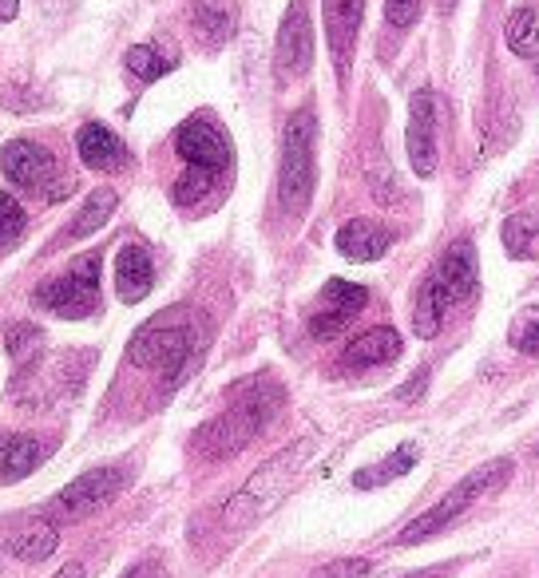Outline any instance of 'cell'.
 I'll use <instances>...</instances> for the list:
<instances>
[{
  "instance_id": "1",
  "label": "cell",
  "mask_w": 539,
  "mask_h": 578,
  "mask_svg": "<svg viewBox=\"0 0 539 578\" xmlns=\"http://www.w3.org/2000/svg\"><path fill=\"white\" fill-rule=\"evenodd\" d=\"M282 408V384L270 381V377H254L246 389H238L234 404L222 416H215L210 425H203L195 432V452L207 459H226L234 452H243L266 425L270 416Z\"/></svg>"
},
{
  "instance_id": "2",
  "label": "cell",
  "mask_w": 539,
  "mask_h": 578,
  "mask_svg": "<svg viewBox=\"0 0 539 578\" xmlns=\"http://www.w3.org/2000/svg\"><path fill=\"white\" fill-rule=\"evenodd\" d=\"M314 447H318V440L306 436V440H294L290 447H282L274 459H266L262 468L254 471L250 480L243 483V491L226 500V507H222L226 527H250V524H258V519H266V515L274 512L278 503L294 491L297 476L306 471Z\"/></svg>"
},
{
  "instance_id": "3",
  "label": "cell",
  "mask_w": 539,
  "mask_h": 578,
  "mask_svg": "<svg viewBox=\"0 0 539 578\" xmlns=\"http://www.w3.org/2000/svg\"><path fill=\"white\" fill-rule=\"evenodd\" d=\"M318 115L314 108H297L282 132V163H278V198L286 214H302L309 207L318 183Z\"/></svg>"
},
{
  "instance_id": "4",
  "label": "cell",
  "mask_w": 539,
  "mask_h": 578,
  "mask_svg": "<svg viewBox=\"0 0 539 578\" xmlns=\"http://www.w3.org/2000/svg\"><path fill=\"white\" fill-rule=\"evenodd\" d=\"M198 345V321L191 309H167V313L151 317L127 345V360L139 369H163L171 381L179 369L195 357Z\"/></svg>"
},
{
  "instance_id": "5",
  "label": "cell",
  "mask_w": 539,
  "mask_h": 578,
  "mask_svg": "<svg viewBox=\"0 0 539 578\" xmlns=\"http://www.w3.org/2000/svg\"><path fill=\"white\" fill-rule=\"evenodd\" d=\"M512 471H516V464H512V459H492V464H485V468L468 471V476H464L456 488L444 491L441 500L432 503L429 512L417 515V519H413L405 531L396 534V543L413 546V543H425V539H437V534H441L444 527L456 524V519H461V515L468 512V507H473L480 495H488V491H495V488H504Z\"/></svg>"
},
{
  "instance_id": "6",
  "label": "cell",
  "mask_w": 539,
  "mask_h": 578,
  "mask_svg": "<svg viewBox=\"0 0 539 578\" xmlns=\"http://www.w3.org/2000/svg\"><path fill=\"white\" fill-rule=\"evenodd\" d=\"M33 302L40 309H48V313L68 317V321L91 317L99 306V254H84V258L72 262L68 273H56V278L40 282Z\"/></svg>"
},
{
  "instance_id": "7",
  "label": "cell",
  "mask_w": 539,
  "mask_h": 578,
  "mask_svg": "<svg viewBox=\"0 0 539 578\" xmlns=\"http://www.w3.org/2000/svg\"><path fill=\"white\" fill-rule=\"evenodd\" d=\"M0 171H4L9 183H16L21 190H36V195H45L48 202H56V198H64L68 190H72L68 179L52 183V179L60 175V167H56L52 151H45V147L33 139L4 143V147H0Z\"/></svg>"
},
{
  "instance_id": "8",
  "label": "cell",
  "mask_w": 539,
  "mask_h": 578,
  "mask_svg": "<svg viewBox=\"0 0 539 578\" xmlns=\"http://www.w3.org/2000/svg\"><path fill=\"white\" fill-rule=\"evenodd\" d=\"M175 151L187 159V167H203V171H215V175H222L234 159L231 139H226V132H222L210 115H191V120L179 127Z\"/></svg>"
},
{
  "instance_id": "9",
  "label": "cell",
  "mask_w": 539,
  "mask_h": 578,
  "mask_svg": "<svg viewBox=\"0 0 539 578\" xmlns=\"http://www.w3.org/2000/svg\"><path fill=\"white\" fill-rule=\"evenodd\" d=\"M365 302H369V290H365V285H353V282H342V278H333V282H326L318 306H314V313H309V333H314L318 341L338 337L353 317L362 313Z\"/></svg>"
},
{
  "instance_id": "10",
  "label": "cell",
  "mask_w": 539,
  "mask_h": 578,
  "mask_svg": "<svg viewBox=\"0 0 539 578\" xmlns=\"http://www.w3.org/2000/svg\"><path fill=\"white\" fill-rule=\"evenodd\" d=\"M278 72L282 79L306 76L309 64H314V28H309V9L306 0H294L282 16V28H278Z\"/></svg>"
},
{
  "instance_id": "11",
  "label": "cell",
  "mask_w": 539,
  "mask_h": 578,
  "mask_svg": "<svg viewBox=\"0 0 539 578\" xmlns=\"http://www.w3.org/2000/svg\"><path fill=\"white\" fill-rule=\"evenodd\" d=\"M123 480H127V476H123L120 468H91L56 495V507H60L64 515H72V519L91 515V512H99L103 503H111L115 495H120Z\"/></svg>"
},
{
  "instance_id": "12",
  "label": "cell",
  "mask_w": 539,
  "mask_h": 578,
  "mask_svg": "<svg viewBox=\"0 0 539 578\" xmlns=\"http://www.w3.org/2000/svg\"><path fill=\"white\" fill-rule=\"evenodd\" d=\"M408 163L420 179H429L437 171V99L429 88H420L408 103Z\"/></svg>"
},
{
  "instance_id": "13",
  "label": "cell",
  "mask_w": 539,
  "mask_h": 578,
  "mask_svg": "<svg viewBox=\"0 0 539 578\" xmlns=\"http://www.w3.org/2000/svg\"><path fill=\"white\" fill-rule=\"evenodd\" d=\"M326 4V36H330V52L338 72H350V56L357 45V28H362L365 0H321Z\"/></svg>"
},
{
  "instance_id": "14",
  "label": "cell",
  "mask_w": 539,
  "mask_h": 578,
  "mask_svg": "<svg viewBox=\"0 0 539 578\" xmlns=\"http://www.w3.org/2000/svg\"><path fill=\"white\" fill-rule=\"evenodd\" d=\"M452 306H456V297H452V290L444 285L441 273L432 270L429 278H425V285L417 290V306H413V329H417V337L420 341L437 337Z\"/></svg>"
},
{
  "instance_id": "15",
  "label": "cell",
  "mask_w": 539,
  "mask_h": 578,
  "mask_svg": "<svg viewBox=\"0 0 539 578\" xmlns=\"http://www.w3.org/2000/svg\"><path fill=\"white\" fill-rule=\"evenodd\" d=\"M151 282H155L151 254H147L144 246L127 242V246L115 254V294H120V302H127V306L144 302Z\"/></svg>"
},
{
  "instance_id": "16",
  "label": "cell",
  "mask_w": 539,
  "mask_h": 578,
  "mask_svg": "<svg viewBox=\"0 0 539 578\" xmlns=\"http://www.w3.org/2000/svg\"><path fill=\"white\" fill-rule=\"evenodd\" d=\"M389 242H393V234L373 219H353L338 230V250L345 258H353V262H377V258H385Z\"/></svg>"
},
{
  "instance_id": "17",
  "label": "cell",
  "mask_w": 539,
  "mask_h": 578,
  "mask_svg": "<svg viewBox=\"0 0 539 578\" xmlns=\"http://www.w3.org/2000/svg\"><path fill=\"white\" fill-rule=\"evenodd\" d=\"M76 151H79V159H84V167H91V171H111V167L127 163L123 139L111 132V127H103V123H84V127H79Z\"/></svg>"
},
{
  "instance_id": "18",
  "label": "cell",
  "mask_w": 539,
  "mask_h": 578,
  "mask_svg": "<svg viewBox=\"0 0 539 578\" xmlns=\"http://www.w3.org/2000/svg\"><path fill=\"white\" fill-rule=\"evenodd\" d=\"M401 357V333L393 325H373L365 329L362 337H353L345 345L342 360L345 365H357V369H369V365H389V360Z\"/></svg>"
},
{
  "instance_id": "19",
  "label": "cell",
  "mask_w": 539,
  "mask_h": 578,
  "mask_svg": "<svg viewBox=\"0 0 539 578\" xmlns=\"http://www.w3.org/2000/svg\"><path fill=\"white\" fill-rule=\"evenodd\" d=\"M432 270L441 273L444 285L452 290V297L456 302H464V297H473L476 294V282H480V270H476V250H473V242L461 238L456 246H449L444 250V258Z\"/></svg>"
},
{
  "instance_id": "20",
  "label": "cell",
  "mask_w": 539,
  "mask_h": 578,
  "mask_svg": "<svg viewBox=\"0 0 539 578\" xmlns=\"http://www.w3.org/2000/svg\"><path fill=\"white\" fill-rule=\"evenodd\" d=\"M56 543H60V534H56V527L48 524V519H24L16 531L9 534V555L21 558V563H45V558H52Z\"/></svg>"
},
{
  "instance_id": "21",
  "label": "cell",
  "mask_w": 539,
  "mask_h": 578,
  "mask_svg": "<svg viewBox=\"0 0 539 578\" xmlns=\"http://www.w3.org/2000/svg\"><path fill=\"white\" fill-rule=\"evenodd\" d=\"M191 24H195L198 45L222 48L234 36L231 0H195V9H191Z\"/></svg>"
},
{
  "instance_id": "22",
  "label": "cell",
  "mask_w": 539,
  "mask_h": 578,
  "mask_svg": "<svg viewBox=\"0 0 539 578\" xmlns=\"http://www.w3.org/2000/svg\"><path fill=\"white\" fill-rule=\"evenodd\" d=\"M115 207H120V195L111 190V186H99V190H91L88 202L79 207V214L72 222H68L64 230V242H79V238H91L96 230H103V222L115 214Z\"/></svg>"
},
{
  "instance_id": "23",
  "label": "cell",
  "mask_w": 539,
  "mask_h": 578,
  "mask_svg": "<svg viewBox=\"0 0 539 578\" xmlns=\"http://www.w3.org/2000/svg\"><path fill=\"white\" fill-rule=\"evenodd\" d=\"M420 459V447L408 440V444H401L389 459H381V464H373V468H362L357 476H353V488H381V483L389 480H401L405 471H413V464Z\"/></svg>"
},
{
  "instance_id": "24",
  "label": "cell",
  "mask_w": 539,
  "mask_h": 578,
  "mask_svg": "<svg viewBox=\"0 0 539 578\" xmlns=\"http://www.w3.org/2000/svg\"><path fill=\"white\" fill-rule=\"evenodd\" d=\"M40 464H45V444H40L33 432H24V436L9 440V452H4V464H0V476H4L9 483H16V480H24V476H33Z\"/></svg>"
},
{
  "instance_id": "25",
  "label": "cell",
  "mask_w": 539,
  "mask_h": 578,
  "mask_svg": "<svg viewBox=\"0 0 539 578\" xmlns=\"http://www.w3.org/2000/svg\"><path fill=\"white\" fill-rule=\"evenodd\" d=\"M504 40L507 48L524 60H536L539 56V12L536 9H516L507 16V28H504Z\"/></svg>"
},
{
  "instance_id": "26",
  "label": "cell",
  "mask_w": 539,
  "mask_h": 578,
  "mask_svg": "<svg viewBox=\"0 0 539 578\" xmlns=\"http://www.w3.org/2000/svg\"><path fill=\"white\" fill-rule=\"evenodd\" d=\"M4 345H9V357L16 360V365L33 369L36 360H40V353H45V333L36 325H28V321H12V325L4 329Z\"/></svg>"
},
{
  "instance_id": "27",
  "label": "cell",
  "mask_w": 539,
  "mask_h": 578,
  "mask_svg": "<svg viewBox=\"0 0 539 578\" xmlns=\"http://www.w3.org/2000/svg\"><path fill=\"white\" fill-rule=\"evenodd\" d=\"M504 246L516 258H539V219L531 214H516L504 222Z\"/></svg>"
},
{
  "instance_id": "28",
  "label": "cell",
  "mask_w": 539,
  "mask_h": 578,
  "mask_svg": "<svg viewBox=\"0 0 539 578\" xmlns=\"http://www.w3.org/2000/svg\"><path fill=\"white\" fill-rule=\"evenodd\" d=\"M123 64H127V72H132V76H139L144 84H151V79L167 76V72L175 67V60H167V56L159 52L155 45H135L132 52L123 56Z\"/></svg>"
},
{
  "instance_id": "29",
  "label": "cell",
  "mask_w": 539,
  "mask_h": 578,
  "mask_svg": "<svg viewBox=\"0 0 539 578\" xmlns=\"http://www.w3.org/2000/svg\"><path fill=\"white\" fill-rule=\"evenodd\" d=\"M24 226H28V214L9 190H0V250H12L16 242L24 238Z\"/></svg>"
},
{
  "instance_id": "30",
  "label": "cell",
  "mask_w": 539,
  "mask_h": 578,
  "mask_svg": "<svg viewBox=\"0 0 539 578\" xmlns=\"http://www.w3.org/2000/svg\"><path fill=\"white\" fill-rule=\"evenodd\" d=\"M507 341H512L519 353L539 357V306L536 309H524V313L512 321V333H507Z\"/></svg>"
},
{
  "instance_id": "31",
  "label": "cell",
  "mask_w": 539,
  "mask_h": 578,
  "mask_svg": "<svg viewBox=\"0 0 539 578\" xmlns=\"http://www.w3.org/2000/svg\"><path fill=\"white\" fill-rule=\"evenodd\" d=\"M210 183H215V171L191 167L187 175H183V179L175 183V190H171V195H175V202H183V207H187V202H198V198H207V195H210Z\"/></svg>"
},
{
  "instance_id": "32",
  "label": "cell",
  "mask_w": 539,
  "mask_h": 578,
  "mask_svg": "<svg viewBox=\"0 0 539 578\" xmlns=\"http://www.w3.org/2000/svg\"><path fill=\"white\" fill-rule=\"evenodd\" d=\"M309 578H369V558H333Z\"/></svg>"
},
{
  "instance_id": "33",
  "label": "cell",
  "mask_w": 539,
  "mask_h": 578,
  "mask_svg": "<svg viewBox=\"0 0 539 578\" xmlns=\"http://www.w3.org/2000/svg\"><path fill=\"white\" fill-rule=\"evenodd\" d=\"M420 16V0H385V21L393 28H413Z\"/></svg>"
},
{
  "instance_id": "34",
  "label": "cell",
  "mask_w": 539,
  "mask_h": 578,
  "mask_svg": "<svg viewBox=\"0 0 539 578\" xmlns=\"http://www.w3.org/2000/svg\"><path fill=\"white\" fill-rule=\"evenodd\" d=\"M425 384H429V372H417L413 381L396 389V401H417V396H425Z\"/></svg>"
},
{
  "instance_id": "35",
  "label": "cell",
  "mask_w": 539,
  "mask_h": 578,
  "mask_svg": "<svg viewBox=\"0 0 539 578\" xmlns=\"http://www.w3.org/2000/svg\"><path fill=\"white\" fill-rule=\"evenodd\" d=\"M127 578H167L159 563H139L135 570H127Z\"/></svg>"
},
{
  "instance_id": "36",
  "label": "cell",
  "mask_w": 539,
  "mask_h": 578,
  "mask_svg": "<svg viewBox=\"0 0 539 578\" xmlns=\"http://www.w3.org/2000/svg\"><path fill=\"white\" fill-rule=\"evenodd\" d=\"M449 575H452V563H437V567L413 570V575H405V578H449Z\"/></svg>"
},
{
  "instance_id": "37",
  "label": "cell",
  "mask_w": 539,
  "mask_h": 578,
  "mask_svg": "<svg viewBox=\"0 0 539 578\" xmlns=\"http://www.w3.org/2000/svg\"><path fill=\"white\" fill-rule=\"evenodd\" d=\"M16 4H21V0H0V21H12V16H16Z\"/></svg>"
},
{
  "instance_id": "38",
  "label": "cell",
  "mask_w": 539,
  "mask_h": 578,
  "mask_svg": "<svg viewBox=\"0 0 539 578\" xmlns=\"http://www.w3.org/2000/svg\"><path fill=\"white\" fill-rule=\"evenodd\" d=\"M56 578H84V567H79V563H68V567H60Z\"/></svg>"
},
{
  "instance_id": "39",
  "label": "cell",
  "mask_w": 539,
  "mask_h": 578,
  "mask_svg": "<svg viewBox=\"0 0 539 578\" xmlns=\"http://www.w3.org/2000/svg\"><path fill=\"white\" fill-rule=\"evenodd\" d=\"M9 440H12V436H4V432H0V464H4V452H9Z\"/></svg>"
},
{
  "instance_id": "40",
  "label": "cell",
  "mask_w": 539,
  "mask_h": 578,
  "mask_svg": "<svg viewBox=\"0 0 539 578\" xmlns=\"http://www.w3.org/2000/svg\"><path fill=\"white\" fill-rule=\"evenodd\" d=\"M452 4H456V0H441V9H444V12H449V9H452Z\"/></svg>"
}]
</instances>
